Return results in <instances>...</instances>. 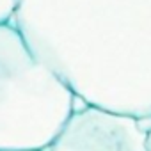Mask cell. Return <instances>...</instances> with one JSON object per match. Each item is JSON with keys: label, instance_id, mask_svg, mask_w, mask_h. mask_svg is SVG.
Segmentation results:
<instances>
[{"label": "cell", "instance_id": "cell-1", "mask_svg": "<svg viewBox=\"0 0 151 151\" xmlns=\"http://www.w3.org/2000/svg\"><path fill=\"white\" fill-rule=\"evenodd\" d=\"M11 18L77 100L151 121V0H14Z\"/></svg>", "mask_w": 151, "mask_h": 151}, {"label": "cell", "instance_id": "cell-2", "mask_svg": "<svg viewBox=\"0 0 151 151\" xmlns=\"http://www.w3.org/2000/svg\"><path fill=\"white\" fill-rule=\"evenodd\" d=\"M75 94L0 23V151H46L75 110Z\"/></svg>", "mask_w": 151, "mask_h": 151}, {"label": "cell", "instance_id": "cell-3", "mask_svg": "<svg viewBox=\"0 0 151 151\" xmlns=\"http://www.w3.org/2000/svg\"><path fill=\"white\" fill-rule=\"evenodd\" d=\"M147 128L142 119L84 103L46 151H149Z\"/></svg>", "mask_w": 151, "mask_h": 151}, {"label": "cell", "instance_id": "cell-4", "mask_svg": "<svg viewBox=\"0 0 151 151\" xmlns=\"http://www.w3.org/2000/svg\"><path fill=\"white\" fill-rule=\"evenodd\" d=\"M14 11V0H0V23L9 22Z\"/></svg>", "mask_w": 151, "mask_h": 151}, {"label": "cell", "instance_id": "cell-5", "mask_svg": "<svg viewBox=\"0 0 151 151\" xmlns=\"http://www.w3.org/2000/svg\"><path fill=\"white\" fill-rule=\"evenodd\" d=\"M147 147H149V151H151V124H149V128H147Z\"/></svg>", "mask_w": 151, "mask_h": 151}]
</instances>
